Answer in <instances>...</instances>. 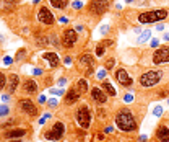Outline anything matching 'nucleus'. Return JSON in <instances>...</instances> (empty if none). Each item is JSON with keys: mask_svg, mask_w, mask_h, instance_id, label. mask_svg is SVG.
<instances>
[{"mask_svg": "<svg viewBox=\"0 0 169 142\" xmlns=\"http://www.w3.org/2000/svg\"><path fill=\"white\" fill-rule=\"evenodd\" d=\"M10 113V108L7 106V104H0V118L2 116H7V114Z\"/></svg>", "mask_w": 169, "mask_h": 142, "instance_id": "28", "label": "nucleus"}, {"mask_svg": "<svg viewBox=\"0 0 169 142\" xmlns=\"http://www.w3.org/2000/svg\"><path fill=\"white\" fill-rule=\"evenodd\" d=\"M91 98H93V101L98 103V104H106L107 103L106 92H103V88H99V87L91 88Z\"/></svg>", "mask_w": 169, "mask_h": 142, "instance_id": "13", "label": "nucleus"}, {"mask_svg": "<svg viewBox=\"0 0 169 142\" xmlns=\"http://www.w3.org/2000/svg\"><path fill=\"white\" fill-rule=\"evenodd\" d=\"M158 44H159V41H158V39H153V42H151V46H153V47H156V46H158Z\"/></svg>", "mask_w": 169, "mask_h": 142, "instance_id": "42", "label": "nucleus"}, {"mask_svg": "<svg viewBox=\"0 0 169 142\" xmlns=\"http://www.w3.org/2000/svg\"><path fill=\"white\" fill-rule=\"evenodd\" d=\"M96 77H98V80H103L104 77H106V69H104V70H98V74H96Z\"/></svg>", "mask_w": 169, "mask_h": 142, "instance_id": "31", "label": "nucleus"}, {"mask_svg": "<svg viewBox=\"0 0 169 142\" xmlns=\"http://www.w3.org/2000/svg\"><path fill=\"white\" fill-rule=\"evenodd\" d=\"M96 56H98V57H103L104 56V52H106V44H104V42H101V44H98V46H96Z\"/></svg>", "mask_w": 169, "mask_h": 142, "instance_id": "23", "label": "nucleus"}, {"mask_svg": "<svg viewBox=\"0 0 169 142\" xmlns=\"http://www.w3.org/2000/svg\"><path fill=\"white\" fill-rule=\"evenodd\" d=\"M28 134V129H23V127H13V129H7L3 132V139H20V137H25Z\"/></svg>", "mask_w": 169, "mask_h": 142, "instance_id": "14", "label": "nucleus"}, {"mask_svg": "<svg viewBox=\"0 0 169 142\" xmlns=\"http://www.w3.org/2000/svg\"><path fill=\"white\" fill-rule=\"evenodd\" d=\"M112 131H114L112 126H106V127H104V132H106V134H112Z\"/></svg>", "mask_w": 169, "mask_h": 142, "instance_id": "36", "label": "nucleus"}, {"mask_svg": "<svg viewBox=\"0 0 169 142\" xmlns=\"http://www.w3.org/2000/svg\"><path fill=\"white\" fill-rule=\"evenodd\" d=\"M101 88H103V90H106V93H107V95H111V96H116V95H117L116 88L112 87V85L109 84V82H103V85H101Z\"/></svg>", "mask_w": 169, "mask_h": 142, "instance_id": "20", "label": "nucleus"}, {"mask_svg": "<svg viewBox=\"0 0 169 142\" xmlns=\"http://www.w3.org/2000/svg\"><path fill=\"white\" fill-rule=\"evenodd\" d=\"M47 106H49V108H55V106H57V100H49L47 101Z\"/></svg>", "mask_w": 169, "mask_h": 142, "instance_id": "34", "label": "nucleus"}, {"mask_svg": "<svg viewBox=\"0 0 169 142\" xmlns=\"http://www.w3.org/2000/svg\"><path fill=\"white\" fill-rule=\"evenodd\" d=\"M155 139L158 142H169V126L166 123L158 124L156 131H155Z\"/></svg>", "mask_w": 169, "mask_h": 142, "instance_id": "11", "label": "nucleus"}, {"mask_svg": "<svg viewBox=\"0 0 169 142\" xmlns=\"http://www.w3.org/2000/svg\"><path fill=\"white\" fill-rule=\"evenodd\" d=\"M114 64H116V59H114V57L106 59V62H104V69H106V70H112V69H114Z\"/></svg>", "mask_w": 169, "mask_h": 142, "instance_id": "24", "label": "nucleus"}, {"mask_svg": "<svg viewBox=\"0 0 169 142\" xmlns=\"http://www.w3.org/2000/svg\"><path fill=\"white\" fill-rule=\"evenodd\" d=\"M25 52H26L25 49L18 51V52H17V61H20V59H23V57H25Z\"/></svg>", "mask_w": 169, "mask_h": 142, "instance_id": "33", "label": "nucleus"}, {"mask_svg": "<svg viewBox=\"0 0 169 142\" xmlns=\"http://www.w3.org/2000/svg\"><path fill=\"white\" fill-rule=\"evenodd\" d=\"M65 136V124L62 121H55L49 126V127H46L44 132H42V137L47 139V141H60V139Z\"/></svg>", "mask_w": 169, "mask_h": 142, "instance_id": "2", "label": "nucleus"}, {"mask_svg": "<svg viewBox=\"0 0 169 142\" xmlns=\"http://www.w3.org/2000/svg\"><path fill=\"white\" fill-rule=\"evenodd\" d=\"M116 80L122 85V87H130V85L133 84V80L130 79V75L127 74L125 69H119V70L116 72Z\"/></svg>", "mask_w": 169, "mask_h": 142, "instance_id": "15", "label": "nucleus"}, {"mask_svg": "<svg viewBox=\"0 0 169 142\" xmlns=\"http://www.w3.org/2000/svg\"><path fill=\"white\" fill-rule=\"evenodd\" d=\"M91 118H93L91 116V111L86 104L78 106V109L75 111V119H77V123L80 124V127H83V129H88V127H90Z\"/></svg>", "mask_w": 169, "mask_h": 142, "instance_id": "5", "label": "nucleus"}, {"mask_svg": "<svg viewBox=\"0 0 169 142\" xmlns=\"http://www.w3.org/2000/svg\"><path fill=\"white\" fill-rule=\"evenodd\" d=\"M168 18V10L159 8V10H150V12H143L138 15V21L146 25V23H155V21H161Z\"/></svg>", "mask_w": 169, "mask_h": 142, "instance_id": "4", "label": "nucleus"}, {"mask_svg": "<svg viewBox=\"0 0 169 142\" xmlns=\"http://www.w3.org/2000/svg\"><path fill=\"white\" fill-rule=\"evenodd\" d=\"M158 98H168L169 96V87H164V88H161V90H158Z\"/></svg>", "mask_w": 169, "mask_h": 142, "instance_id": "26", "label": "nucleus"}, {"mask_svg": "<svg viewBox=\"0 0 169 142\" xmlns=\"http://www.w3.org/2000/svg\"><path fill=\"white\" fill-rule=\"evenodd\" d=\"M77 41H78V36H77V31L72 28L65 29L62 34V46L67 47V49H70V47H73L75 44H77Z\"/></svg>", "mask_w": 169, "mask_h": 142, "instance_id": "10", "label": "nucleus"}, {"mask_svg": "<svg viewBox=\"0 0 169 142\" xmlns=\"http://www.w3.org/2000/svg\"><path fill=\"white\" fill-rule=\"evenodd\" d=\"M50 5H52L54 8H59V10H62L67 7V3H68V0H49Z\"/></svg>", "mask_w": 169, "mask_h": 142, "instance_id": "21", "label": "nucleus"}, {"mask_svg": "<svg viewBox=\"0 0 169 142\" xmlns=\"http://www.w3.org/2000/svg\"><path fill=\"white\" fill-rule=\"evenodd\" d=\"M77 88L80 90V93H81V95H83V93H86L88 92V82L85 79H80L78 84H77Z\"/></svg>", "mask_w": 169, "mask_h": 142, "instance_id": "22", "label": "nucleus"}, {"mask_svg": "<svg viewBox=\"0 0 169 142\" xmlns=\"http://www.w3.org/2000/svg\"><path fill=\"white\" fill-rule=\"evenodd\" d=\"M73 7H75V8H81L83 3H81V2H73Z\"/></svg>", "mask_w": 169, "mask_h": 142, "instance_id": "38", "label": "nucleus"}, {"mask_svg": "<svg viewBox=\"0 0 169 142\" xmlns=\"http://www.w3.org/2000/svg\"><path fill=\"white\" fill-rule=\"evenodd\" d=\"M107 29H109V26H107V25H104L103 28H101V33H103V34H106V33H107Z\"/></svg>", "mask_w": 169, "mask_h": 142, "instance_id": "39", "label": "nucleus"}, {"mask_svg": "<svg viewBox=\"0 0 169 142\" xmlns=\"http://www.w3.org/2000/svg\"><path fill=\"white\" fill-rule=\"evenodd\" d=\"M37 20L41 21L42 25H54V15L50 13V10L46 7V5H42L41 8H39V12H37Z\"/></svg>", "mask_w": 169, "mask_h": 142, "instance_id": "12", "label": "nucleus"}, {"mask_svg": "<svg viewBox=\"0 0 169 142\" xmlns=\"http://www.w3.org/2000/svg\"><path fill=\"white\" fill-rule=\"evenodd\" d=\"M96 139H98V141H103V139H104V134H96Z\"/></svg>", "mask_w": 169, "mask_h": 142, "instance_id": "41", "label": "nucleus"}, {"mask_svg": "<svg viewBox=\"0 0 169 142\" xmlns=\"http://www.w3.org/2000/svg\"><path fill=\"white\" fill-rule=\"evenodd\" d=\"M18 85H20V77H18L17 74H12V75L7 77V92L8 93L15 92Z\"/></svg>", "mask_w": 169, "mask_h": 142, "instance_id": "18", "label": "nucleus"}, {"mask_svg": "<svg viewBox=\"0 0 169 142\" xmlns=\"http://www.w3.org/2000/svg\"><path fill=\"white\" fill-rule=\"evenodd\" d=\"M2 100H3V101H8L10 96H8V95H3V96H2Z\"/></svg>", "mask_w": 169, "mask_h": 142, "instance_id": "44", "label": "nucleus"}, {"mask_svg": "<svg viewBox=\"0 0 169 142\" xmlns=\"http://www.w3.org/2000/svg\"><path fill=\"white\" fill-rule=\"evenodd\" d=\"M109 3H111V0H91L90 5H88V12H90L91 15L101 17L103 13L107 12Z\"/></svg>", "mask_w": 169, "mask_h": 142, "instance_id": "6", "label": "nucleus"}, {"mask_svg": "<svg viewBox=\"0 0 169 142\" xmlns=\"http://www.w3.org/2000/svg\"><path fill=\"white\" fill-rule=\"evenodd\" d=\"M42 59H46L50 67H59V56L55 54V52H44V54H42Z\"/></svg>", "mask_w": 169, "mask_h": 142, "instance_id": "19", "label": "nucleus"}, {"mask_svg": "<svg viewBox=\"0 0 169 142\" xmlns=\"http://www.w3.org/2000/svg\"><path fill=\"white\" fill-rule=\"evenodd\" d=\"M95 59H93V56L88 54V52H85V54L80 56L78 59V67H80V70L85 74V75H90L91 72L95 70Z\"/></svg>", "mask_w": 169, "mask_h": 142, "instance_id": "7", "label": "nucleus"}, {"mask_svg": "<svg viewBox=\"0 0 169 142\" xmlns=\"http://www.w3.org/2000/svg\"><path fill=\"white\" fill-rule=\"evenodd\" d=\"M5 85H7V75L3 72H0V90H3Z\"/></svg>", "mask_w": 169, "mask_h": 142, "instance_id": "29", "label": "nucleus"}, {"mask_svg": "<svg viewBox=\"0 0 169 142\" xmlns=\"http://www.w3.org/2000/svg\"><path fill=\"white\" fill-rule=\"evenodd\" d=\"M33 74H34V75H41V74H42V70H39V69H34V70H33Z\"/></svg>", "mask_w": 169, "mask_h": 142, "instance_id": "40", "label": "nucleus"}, {"mask_svg": "<svg viewBox=\"0 0 169 142\" xmlns=\"http://www.w3.org/2000/svg\"><path fill=\"white\" fill-rule=\"evenodd\" d=\"M124 101H125V103H130V101H133V95H132V93H127V95L124 96Z\"/></svg>", "mask_w": 169, "mask_h": 142, "instance_id": "32", "label": "nucleus"}, {"mask_svg": "<svg viewBox=\"0 0 169 142\" xmlns=\"http://www.w3.org/2000/svg\"><path fill=\"white\" fill-rule=\"evenodd\" d=\"M150 38H151V31H150V29H146V31H143V33H141L140 38H138V42H146Z\"/></svg>", "mask_w": 169, "mask_h": 142, "instance_id": "25", "label": "nucleus"}, {"mask_svg": "<svg viewBox=\"0 0 169 142\" xmlns=\"http://www.w3.org/2000/svg\"><path fill=\"white\" fill-rule=\"evenodd\" d=\"M163 72L161 70H148V72H145V74H141L140 79H138V84L141 85V87L145 88H151L155 87V85H158L163 80Z\"/></svg>", "mask_w": 169, "mask_h": 142, "instance_id": "3", "label": "nucleus"}, {"mask_svg": "<svg viewBox=\"0 0 169 142\" xmlns=\"http://www.w3.org/2000/svg\"><path fill=\"white\" fill-rule=\"evenodd\" d=\"M169 62V46H161L153 52V64H164Z\"/></svg>", "mask_w": 169, "mask_h": 142, "instance_id": "9", "label": "nucleus"}, {"mask_svg": "<svg viewBox=\"0 0 169 142\" xmlns=\"http://www.w3.org/2000/svg\"><path fill=\"white\" fill-rule=\"evenodd\" d=\"M80 96H81V93H80V90L77 87H72L68 92L65 93V100H63V103L65 104H73L75 101L80 100Z\"/></svg>", "mask_w": 169, "mask_h": 142, "instance_id": "16", "label": "nucleus"}, {"mask_svg": "<svg viewBox=\"0 0 169 142\" xmlns=\"http://www.w3.org/2000/svg\"><path fill=\"white\" fill-rule=\"evenodd\" d=\"M44 101H46V96L41 95V96H39V103H44Z\"/></svg>", "mask_w": 169, "mask_h": 142, "instance_id": "43", "label": "nucleus"}, {"mask_svg": "<svg viewBox=\"0 0 169 142\" xmlns=\"http://www.w3.org/2000/svg\"><path fill=\"white\" fill-rule=\"evenodd\" d=\"M114 119H116V126L125 134L137 132L141 121V118H135V113L128 108H120L116 113Z\"/></svg>", "mask_w": 169, "mask_h": 142, "instance_id": "1", "label": "nucleus"}, {"mask_svg": "<svg viewBox=\"0 0 169 142\" xmlns=\"http://www.w3.org/2000/svg\"><path fill=\"white\" fill-rule=\"evenodd\" d=\"M163 113H164V109H163V106H161V104H158V106H155V108H153V114H155L156 118L163 116Z\"/></svg>", "mask_w": 169, "mask_h": 142, "instance_id": "27", "label": "nucleus"}, {"mask_svg": "<svg viewBox=\"0 0 169 142\" xmlns=\"http://www.w3.org/2000/svg\"><path fill=\"white\" fill-rule=\"evenodd\" d=\"M18 108H20L23 113L28 114L29 118H36L37 114H39V108L33 103V100H28V98L18 100Z\"/></svg>", "mask_w": 169, "mask_h": 142, "instance_id": "8", "label": "nucleus"}, {"mask_svg": "<svg viewBox=\"0 0 169 142\" xmlns=\"http://www.w3.org/2000/svg\"><path fill=\"white\" fill-rule=\"evenodd\" d=\"M21 92L25 93V95H34L37 92V84L33 79H25L23 87H21Z\"/></svg>", "mask_w": 169, "mask_h": 142, "instance_id": "17", "label": "nucleus"}, {"mask_svg": "<svg viewBox=\"0 0 169 142\" xmlns=\"http://www.w3.org/2000/svg\"><path fill=\"white\" fill-rule=\"evenodd\" d=\"M12 61H13L12 57H5L3 59V64H5V65H8V64H12Z\"/></svg>", "mask_w": 169, "mask_h": 142, "instance_id": "37", "label": "nucleus"}, {"mask_svg": "<svg viewBox=\"0 0 169 142\" xmlns=\"http://www.w3.org/2000/svg\"><path fill=\"white\" fill-rule=\"evenodd\" d=\"M156 29H158V31H163V29H164V26H163V25H158Z\"/></svg>", "mask_w": 169, "mask_h": 142, "instance_id": "45", "label": "nucleus"}, {"mask_svg": "<svg viewBox=\"0 0 169 142\" xmlns=\"http://www.w3.org/2000/svg\"><path fill=\"white\" fill-rule=\"evenodd\" d=\"M50 93H52V95H55V96H62V95H65V92H63V90H57V88H52V90H50Z\"/></svg>", "mask_w": 169, "mask_h": 142, "instance_id": "30", "label": "nucleus"}, {"mask_svg": "<svg viewBox=\"0 0 169 142\" xmlns=\"http://www.w3.org/2000/svg\"><path fill=\"white\" fill-rule=\"evenodd\" d=\"M164 41H169V34H164Z\"/></svg>", "mask_w": 169, "mask_h": 142, "instance_id": "47", "label": "nucleus"}, {"mask_svg": "<svg viewBox=\"0 0 169 142\" xmlns=\"http://www.w3.org/2000/svg\"><path fill=\"white\" fill-rule=\"evenodd\" d=\"M17 2H18V0H3V5H5V7H7V5H15Z\"/></svg>", "mask_w": 169, "mask_h": 142, "instance_id": "35", "label": "nucleus"}, {"mask_svg": "<svg viewBox=\"0 0 169 142\" xmlns=\"http://www.w3.org/2000/svg\"><path fill=\"white\" fill-rule=\"evenodd\" d=\"M65 82H67L65 79H60V80H59V85H63V84H65Z\"/></svg>", "mask_w": 169, "mask_h": 142, "instance_id": "46", "label": "nucleus"}]
</instances>
